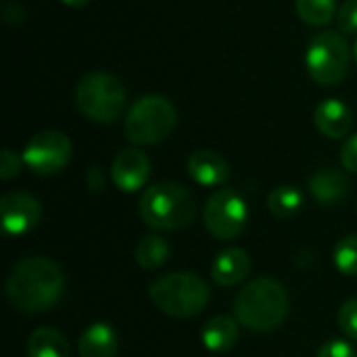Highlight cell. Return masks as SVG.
<instances>
[{"label": "cell", "instance_id": "obj_1", "mask_svg": "<svg viewBox=\"0 0 357 357\" xmlns=\"http://www.w3.org/2000/svg\"><path fill=\"white\" fill-rule=\"evenodd\" d=\"M65 289L61 268L46 257H25L13 266L6 280L10 305L25 314H40L56 305Z\"/></svg>", "mask_w": 357, "mask_h": 357}, {"label": "cell", "instance_id": "obj_10", "mask_svg": "<svg viewBox=\"0 0 357 357\" xmlns=\"http://www.w3.org/2000/svg\"><path fill=\"white\" fill-rule=\"evenodd\" d=\"M42 218V205L25 190L6 192L0 199V220L6 234H25L38 226Z\"/></svg>", "mask_w": 357, "mask_h": 357}, {"label": "cell", "instance_id": "obj_22", "mask_svg": "<svg viewBox=\"0 0 357 357\" xmlns=\"http://www.w3.org/2000/svg\"><path fill=\"white\" fill-rule=\"evenodd\" d=\"M333 261L337 270L345 276H357V236H345L337 243L333 251Z\"/></svg>", "mask_w": 357, "mask_h": 357}, {"label": "cell", "instance_id": "obj_25", "mask_svg": "<svg viewBox=\"0 0 357 357\" xmlns=\"http://www.w3.org/2000/svg\"><path fill=\"white\" fill-rule=\"evenodd\" d=\"M19 172H21V159L10 149H4L0 153V178L13 180L15 176H19Z\"/></svg>", "mask_w": 357, "mask_h": 357}, {"label": "cell", "instance_id": "obj_5", "mask_svg": "<svg viewBox=\"0 0 357 357\" xmlns=\"http://www.w3.org/2000/svg\"><path fill=\"white\" fill-rule=\"evenodd\" d=\"M126 98L123 84L111 73H88L75 86V105L79 113L96 123L115 121L126 109Z\"/></svg>", "mask_w": 357, "mask_h": 357}, {"label": "cell", "instance_id": "obj_2", "mask_svg": "<svg viewBox=\"0 0 357 357\" xmlns=\"http://www.w3.org/2000/svg\"><path fill=\"white\" fill-rule=\"evenodd\" d=\"M238 324L255 333L276 331L289 314V295L274 278L251 280L234 299Z\"/></svg>", "mask_w": 357, "mask_h": 357}, {"label": "cell", "instance_id": "obj_20", "mask_svg": "<svg viewBox=\"0 0 357 357\" xmlns=\"http://www.w3.org/2000/svg\"><path fill=\"white\" fill-rule=\"evenodd\" d=\"M295 10L307 25H328L337 15V0H295Z\"/></svg>", "mask_w": 357, "mask_h": 357}, {"label": "cell", "instance_id": "obj_24", "mask_svg": "<svg viewBox=\"0 0 357 357\" xmlns=\"http://www.w3.org/2000/svg\"><path fill=\"white\" fill-rule=\"evenodd\" d=\"M337 23L343 33H357V0H345L339 6Z\"/></svg>", "mask_w": 357, "mask_h": 357}, {"label": "cell", "instance_id": "obj_29", "mask_svg": "<svg viewBox=\"0 0 357 357\" xmlns=\"http://www.w3.org/2000/svg\"><path fill=\"white\" fill-rule=\"evenodd\" d=\"M63 4H67V6H73V8H79V6H84V4H88L90 0H61Z\"/></svg>", "mask_w": 357, "mask_h": 357}, {"label": "cell", "instance_id": "obj_30", "mask_svg": "<svg viewBox=\"0 0 357 357\" xmlns=\"http://www.w3.org/2000/svg\"><path fill=\"white\" fill-rule=\"evenodd\" d=\"M354 52H356V61H357V42H356V50H354Z\"/></svg>", "mask_w": 357, "mask_h": 357}, {"label": "cell", "instance_id": "obj_12", "mask_svg": "<svg viewBox=\"0 0 357 357\" xmlns=\"http://www.w3.org/2000/svg\"><path fill=\"white\" fill-rule=\"evenodd\" d=\"M314 123H316L318 132L324 134L326 138H333V140L345 138L351 130V123H354L351 109L343 100L326 98L316 107Z\"/></svg>", "mask_w": 357, "mask_h": 357}, {"label": "cell", "instance_id": "obj_3", "mask_svg": "<svg viewBox=\"0 0 357 357\" xmlns=\"http://www.w3.org/2000/svg\"><path fill=\"white\" fill-rule=\"evenodd\" d=\"M138 211L155 230H180L197 218V201L178 182H157L144 190Z\"/></svg>", "mask_w": 357, "mask_h": 357}, {"label": "cell", "instance_id": "obj_7", "mask_svg": "<svg viewBox=\"0 0 357 357\" xmlns=\"http://www.w3.org/2000/svg\"><path fill=\"white\" fill-rule=\"evenodd\" d=\"M351 50L343 33L339 31H320L312 38L305 65L314 82L320 86H337L345 79L349 71Z\"/></svg>", "mask_w": 357, "mask_h": 357}, {"label": "cell", "instance_id": "obj_13", "mask_svg": "<svg viewBox=\"0 0 357 357\" xmlns=\"http://www.w3.org/2000/svg\"><path fill=\"white\" fill-rule=\"evenodd\" d=\"M251 272V259L245 249L228 247L220 251L211 264V278L220 287H234L243 282Z\"/></svg>", "mask_w": 357, "mask_h": 357}, {"label": "cell", "instance_id": "obj_27", "mask_svg": "<svg viewBox=\"0 0 357 357\" xmlns=\"http://www.w3.org/2000/svg\"><path fill=\"white\" fill-rule=\"evenodd\" d=\"M341 161L347 172L357 174V134H354L341 149Z\"/></svg>", "mask_w": 357, "mask_h": 357}, {"label": "cell", "instance_id": "obj_4", "mask_svg": "<svg viewBox=\"0 0 357 357\" xmlns=\"http://www.w3.org/2000/svg\"><path fill=\"white\" fill-rule=\"evenodd\" d=\"M149 297L155 307L167 316L192 318L207 307L211 291L201 276L190 272H174L157 278L149 289Z\"/></svg>", "mask_w": 357, "mask_h": 357}, {"label": "cell", "instance_id": "obj_18", "mask_svg": "<svg viewBox=\"0 0 357 357\" xmlns=\"http://www.w3.org/2000/svg\"><path fill=\"white\" fill-rule=\"evenodd\" d=\"M27 357H69V343L54 328H38L27 341Z\"/></svg>", "mask_w": 357, "mask_h": 357}, {"label": "cell", "instance_id": "obj_8", "mask_svg": "<svg viewBox=\"0 0 357 357\" xmlns=\"http://www.w3.org/2000/svg\"><path fill=\"white\" fill-rule=\"evenodd\" d=\"M249 220L247 203L236 190H218L209 197L203 209V222L207 230L222 241H230L238 236Z\"/></svg>", "mask_w": 357, "mask_h": 357}, {"label": "cell", "instance_id": "obj_21", "mask_svg": "<svg viewBox=\"0 0 357 357\" xmlns=\"http://www.w3.org/2000/svg\"><path fill=\"white\" fill-rule=\"evenodd\" d=\"M301 207H303V195H301V190L295 188V186H289V184L274 188L270 192V197H268V209L276 218H291Z\"/></svg>", "mask_w": 357, "mask_h": 357}, {"label": "cell", "instance_id": "obj_17", "mask_svg": "<svg viewBox=\"0 0 357 357\" xmlns=\"http://www.w3.org/2000/svg\"><path fill=\"white\" fill-rule=\"evenodd\" d=\"M238 339V320L230 316H218L211 318L203 331H201V341L209 351H228L236 345Z\"/></svg>", "mask_w": 357, "mask_h": 357}, {"label": "cell", "instance_id": "obj_28", "mask_svg": "<svg viewBox=\"0 0 357 357\" xmlns=\"http://www.w3.org/2000/svg\"><path fill=\"white\" fill-rule=\"evenodd\" d=\"M86 180H88V188H90L92 192H98V190H102V186H105V176H102V169H100L98 165H92V167H90Z\"/></svg>", "mask_w": 357, "mask_h": 357}, {"label": "cell", "instance_id": "obj_26", "mask_svg": "<svg viewBox=\"0 0 357 357\" xmlns=\"http://www.w3.org/2000/svg\"><path fill=\"white\" fill-rule=\"evenodd\" d=\"M318 357H356V349L351 347V343L343 339H333L320 347Z\"/></svg>", "mask_w": 357, "mask_h": 357}, {"label": "cell", "instance_id": "obj_9", "mask_svg": "<svg viewBox=\"0 0 357 357\" xmlns=\"http://www.w3.org/2000/svg\"><path fill=\"white\" fill-rule=\"evenodd\" d=\"M71 159V140L59 130L38 132L23 151L25 165L38 176H52L61 172Z\"/></svg>", "mask_w": 357, "mask_h": 357}, {"label": "cell", "instance_id": "obj_23", "mask_svg": "<svg viewBox=\"0 0 357 357\" xmlns=\"http://www.w3.org/2000/svg\"><path fill=\"white\" fill-rule=\"evenodd\" d=\"M339 326L351 341H357V299H349L339 310Z\"/></svg>", "mask_w": 357, "mask_h": 357}, {"label": "cell", "instance_id": "obj_19", "mask_svg": "<svg viewBox=\"0 0 357 357\" xmlns=\"http://www.w3.org/2000/svg\"><path fill=\"white\" fill-rule=\"evenodd\" d=\"M134 257L140 268L157 270L169 259V245L159 234H146L138 241L134 249Z\"/></svg>", "mask_w": 357, "mask_h": 357}, {"label": "cell", "instance_id": "obj_6", "mask_svg": "<svg viewBox=\"0 0 357 357\" xmlns=\"http://www.w3.org/2000/svg\"><path fill=\"white\" fill-rule=\"evenodd\" d=\"M178 121L176 107L161 94L138 98L126 117V134L134 144H157L165 140Z\"/></svg>", "mask_w": 357, "mask_h": 357}, {"label": "cell", "instance_id": "obj_11", "mask_svg": "<svg viewBox=\"0 0 357 357\" xmlns=\"http://www.w3.org/2000/svg\"><path fill=\"white\" fill-rule=\"evenodd\" d=\"M151 176V161L138 149H123L115 155L111 165V180L123 192L140 190Z\"/></svg>", "mask_w": 357, "mask_h": 357}, {"label": "cell", "instance_id": "obj_15", "mask_svg": "<svg viewBox=\"0 0 357 357\" xmlns=\"http://www.w3.org/2000/svg\"><path fill=\"white\" fill-rule=\"evenodd\" d=\"M310 190H312V197L324 205V207H331V205H337L341 203L349 190H351V182L349 178L339 172V169H320L312 176L310 180Z\"/></svg>", "mask_w": 357, "mask_h": 357}, {"label": "cell", "instance_id": "obj_14", "mask_svg": "<svg viewBox=\"0 0 357 357\" xmlns=\"http://www.w3.org/2000/svg\"><path fill=\"white\" fill-rule=\"evenodd\" d=\"M188 174L195 182L203 186H218L230 178V167L220 153L199 149L188 157Z\"/></svg>", "mask_w": 357, "mask_h": 357}, {"label": "cell", "instance_id": "obj_16", "mask_svg": "<svg viewBox=\"0 0 357 357\" xmlns=\"http://www.w3.org/2000/svg\"><path fill=\"white\" fill-rule=\"evenodd\" d=\"M117 349H119L117 333L107 322H94L92 326H88L82 333L77 345L79 357H115Z\"/></svg>", "mask_w": 357, "mask_h": 357}]
</instances>
